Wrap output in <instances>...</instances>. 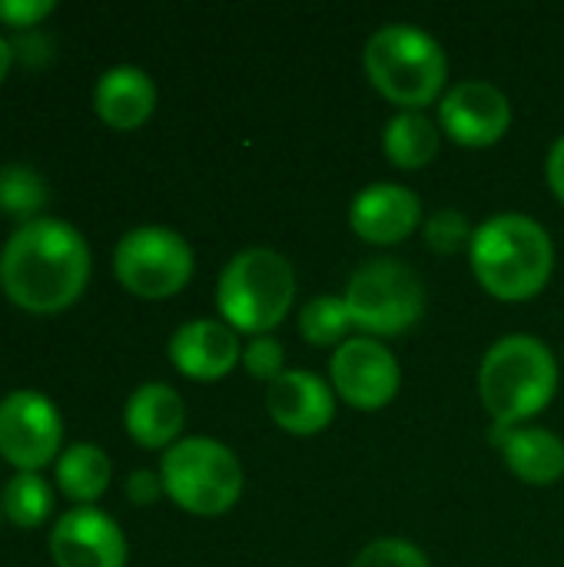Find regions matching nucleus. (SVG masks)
<instances>
[{"label":"nucleus","mask_w":564,"mask_h":567,"mask_svg":"<svg viewBox=\"0 0 564 567\" xmlns=\"http://www.w3.org/2000/svg\"><path fill=\"white\" fill-rule=\"evenodd\" d=\"M352 567H429V558L402 538H379L356 555Z\"/></svg>","instance_id":"393cba45"},{"label":"nucleus","mask_w":564,"mask_h":567,"mask_svg":"<svg viewBox=\"0 0 564 567\" xmlns=\"http://www.w3.org/2000/svg\"><path fill=\"white\" fill-rule=\"evenodd\" d=\"M113 272L140 299H170L193 276V249L176 229L136 226L116 243Z\"/></svg>","instance_id":"6e6552de"},{"label":"nucleus","mask_w":564,"mask_h":567,"mask_svg":"<svg viewBox=\"0 0 564 567\" xmlns=\"http://www.w3.org/2000/svg\"><path fill=\"white\" fill-rule=\"evenodd\" d=\"M163 492L189 515H226L243 495V465L216 439H183L166 449L160 465Z\"/></svg>","instance_id":"423d86ee"},{"label":"nucleus","mask_w":564,"mask_h":567,"mask_svg":"<svg viewBox=\"0 0 564 567\" xmlns=\"http://www.w3.org/2000/svg\"><path fill=\"white\" fill-rule=\"evenodd\" d=\"M366 76L396 106L419 110L429 106L445 80L449 60L439 40L412 23H386L366 40Z\"/></svg>","instance_id":"20e7f679"},{"label":"nucleus","mask_w":564,"mask_h":567,"mask_svg":"<svg viewBox=\"0 0 564 567\" xmlns=\"http://www.w3.org/2000/svg\"><path fill=\"white\" fill-rule=\"evenodd\" d=\"M505 465L525 485H555L564 475V442L548 429H505L492 432Z\"/></svg>","instance_id":"a211bd4d"},{"label":"nucleus","mask_w":564,"mask_h":567,"mask_svg":"<svg viewBox=\"0 0 564 567\" xmlns=\"http://www.w3.org/2000/svg\"><path fill=\"white\" fill-rule=\"evenodd\" d=\"M243 365L253 379L259 382H276L286 369V352H283V342L273 339V336H256L246 349H243Z\"/></svg>","instance_id":"a878e982"},{"label":"nucleus","mask_w":564,"mask_h":567,"mask_svg":"<svg viewBox=\"0 0 564 567\" xmlns=\"http://www.w3.org/2000/svg\"><path fill=\"white\" fill-rule=\"evenodd\" d=\"M382 150H386L392 166H399V169H422L439 153V126L425 113H419V110H402V113H396L386 123Z\"/></svg>","instance_id":"6ab92c4d"},{"label":"nucleus","mask_w":564,"mask_h":567,"mask_svg":"<svg viewBox=\"0 0 564 567\" xmlns=\"http://www.w3.org/2000/svg\"><path fill=\"white\" fill-rule=\"evenodd\" d=\"M63 442V422L57 405L33 389H17L0 399V455L20 468H43Z\"/></svg>","instance_id":"1a4fd4ad"},{"label":"nucleus","mask_w":564,"mask_h":567,"mask_svg":"<svg viewBox=\"0 0 564 567\" xmlns=\"http://www.w3.org/2000/svg\"><path fill=\"white\" fill-rule=\"evenodd\" d=\"M422 223V203L399 183H372L349 206V226L372 246H396Z\"/></svg>","instance_id":"ddd939ff"},{"label":"nucleus","mask_w":564,"mask_h":567,"mask_svg":"<svg viewBox=\"0 0 564 567\" xmlns=\"http://www.w3.org/2000/svg\"><path fill=\"white\" fill-rule=\"evenodd\" d=\"M266 412L269 419L289 432V435H319L329 429L336 415V399L332 389L306 369L283 372L276 382L266 389Z\"/></svg>","instance_id":"4468645a"},{"label":"nucleus","mask_w":564,"mask_h":567,"mask_svg":"<svg viewBox=\"0 0 564 567\" xmlns=\"http://www.w3.org/2000/svg\"><path fill=\"white\" fill-rule=\"evenodd\" d=\"M472 236H475V229L469 226L465 213H459V209H439L422 226L425 246L432 252H439V256H455V252L469 249L472 246Z\"/></svg>","instance_id":"b1692460"},{"label":"nucleus","mask_w":564,"mask_h":567,"mask_svg":"<svg viewBox=\"0 0 564 567\" xmlns=\"http://www.w3.org/2000/svg\"><path fill=\"white\" fill-rule=\"evenodd\" d=\"M329 372L339 399H346L359 412L386 409L402 385V369L396 355L376 339H346L336 349Z\"/></svg>","instance_id":"9d476101"},{"label":"nucleus","mask_w":564,"mask_h":567,"mask_svg":"<svg viewBox=\"0 0 564 567\" xmlns=\"http://www.w3.org/2000/svg\"><path fill=\"white\" fill-rule=\"evenodd\" d=\"M160 495H163V478L153 475V472H146V468H136V472L126 478V498H130L133 505L146 508V505H153Z\"/></svg>","instance_id":"cd10ccee"},{"label":"nucleus","mask_w":564,"mask_h":567,"mask_svg":"<svg viewBox=\"0 0 564 567\" xmlns=\"http://www.w3.org/2000/svg\"><path fill=\"white\" fill-rule=\"evenodd\" d=\"M0 508L17 528H37L53 508V492L37 472H17L3 488Z\"/></svg>","instance_id":"412c9836"},{"label":"nucleus","mask_w":564,"mask_h":567,"mask_svg":"<svg viewBox=\"0 0 564 567\" xmlns=\"http://www.w3.org/2000/svg\"><path fill=\"white\" fill-rule=\"evenodd\" d=\"M0 512H3V508H0Z\"/></svg>","instance_id":"7c9ffc66"},{"label":"nucleus","mask_w":564,"mask_h":567,"mask_svg":"<svg viewBox=\"0 0 564 567\" xmlns=\"http://www.w3.org/2000/svg\"><path fill=\"white\" fill-rule=\"evenodd\" d=\"M126 432L143 449H166L176 442L186 422V405L176 389L163 382H146L126 399L123 412Z\"/></svg>","instance_id":"f3484780"},{"label":"nucleus","mask_w":564,"mask_h":567,"mask_svg":"<svg viewBox=\"0 0 564 567\" xmlns=\"http://www.w3.org/2000/svg\"><path fill=\"white\" fill-rule=\"evenodd\" d=\"M50 555L57 567H123L126 538L106 512L80 505L53 525Z\"/></svg>","instance_id":"f8f14e48"},{"label":"nucleus","mask_w":564,"mask_h":567,"mask_svg":"<svg viewBox=\"0 0 564 567\" xmlns=\"http://www.w3.org/2000/svg\"><path fill=\"white\" fill-rule=\"evenodd\" d=\"M90 279V246L63 219L37 216L20 223L0 252V286L10 302L30 312H57L80 299Z\"/></svg>","instance_id":"f257e3e1"},{"label":"nucleus","mask_w":564,"mask_h":567,"mask_svg":"<svg viewBox=\"0 0 564 567\" xmlns=\"http://www.w3.org/2000/svg\"><path fill=\"white\" fill-rule=\"evenodd\" d=\"M439 123L449 140L469 150L499 143L512 126L509 96L489 80H462L439 103Z\"/></svg>","instance_id":"9b49d317"},{"label":"nucleus","mask_w":564,"mask_h":567,"mask_svg":"<svg viewBox=\"0 0 564 567\" xmlns=\"http://www.w3.org/2000/svg\"><path fill=\"white\" fill-rule=\"evenodd\" d=\"M10 60H13V47L0 37V80H3L7 70H10Z\"/></svg>","instance_id":"c756f323"},{"label":"nucleus","mask_w":564,"mask_h":567,"mask_svg":"<svg viewBox=\"0 0 564 567\" xmlns=\"http://www.w3.org/2000/svg\"><path fill=\"white\" fill-rule=\"evenodd\" d=\"M47 206V183L37 169L23 163L0 166V209L10 216H20L23 223L37 219V213Z\"/></svg>","instance_id":"5701e85b"},{"label":"nucleus","mask_w":564,"mask_h":567,"mask_svg":"<svg viewBox=\"0 0 564 567\" xmlns=\"http://www.w3.org/2000/svg\"><path fill=\"white\" fill-rule=\"evenodd\" d=\"M545 173H548V186H552V193H555V196L564 203V136L562 140H555V146H552V153H548V166H545Z\"/></svg>","instance_id":"c85d7f7f"},{"label":"nucleus","mask_w":564,"mask_h":567,"mask_svg":"<svg viewBox=\"0 0 564 567\" xmlns=\"http://www.w3.org/2000/svg\"><path fill=\"white\" fill-rule=\"evenodd\" d=\"M53 0H0V20L7 27H33L47 13H53Z\"/></svg>","instance_id":"bb28decb"},{"label":"nucleus","mask_w":564,"mask_h":567,"mask_svg":"<svg viewBox=\"0 0 564 567\" xmlns=\"http://www.w3.org/2000/svg\"><path fill=\"white\" fill-rule=\"evenodd\" d=\"M296 272L276 249L236 252L216 282V306L229 329L246 336H269L293 309Z\"/></svg>","instance_id":"39448f33"},{"label":"nucleus","mask_w":564,"mask_h":567,"mask_svg":"<svg viewBox=\"0 0 564 567\" xmlns=\"http://www.w3.org/2000/svg\"><path fill=\"white\" fill-rule=\"evenodd\" d=\"M352 329V316H349V306L346 299H336V296H316L302 306L299 312V336L316 346V349H326V346H342L346 336Z\"/></svg>","instance_id":"4be33fe9"},{"label":"nucleus","mask_w":564,"mask_h":567,"mask_svg":"<svg viewBox=\"0 0 564 567\" xmlns=\"http://www.w3.org/2000/svg\"><path fill=\"white\" fill-rule=\"evenodd\" d=\"M558 389V362L535 336L499 339L479 365V395L495 425L515 429L548 409Z\"/></svg>","instance_id":"7ed1b4c3"},{"label":"nucleus","mask_w":564,"mask_h":567,"mask_svg":"<svg viewBox=\"0 0 564 567\" xmlns=\"http://www.w3.org/2000/svg\"><path fill=\"white\" fill-rule=\"evenodd\" d=\"M110 475H113V465L106 458V452L100 445H90V442H76L70 445L60 462H57V485L66 498L86 505V502H96L106 485H110Z\"/></svg>","instance_id":"aec40b11"},{"label":"nucleus","mask_w":564,"mask_h":567,"mask_svg":"<svg viewBox=\"0 0 564 567\" xmlns=\"http://www.w3.org/2000/svg\"><path fill=\"white\" fill-rule=\"evenodd\" d=\"M239 359H243V349H239L236 329L216 319L183 322L170 339V362L186 379H196V382L226 379Z\"/></svg>","instance_id":"2eb2a0df"},{"label":"nucleus","mask_w":564,"mask_h":567,"mask_svg":"<svg viewBox=\"0 0 564 567\" xmlns=\"http://www.w3.org/2000/svg\"><path fill=\"white\" fill-rule=\"evenodd\" d=\"M479 286L499 302L535 299L555 266V246L542 223L522 213H499L485 219L469 246Z\"/></svg>","instance_id":"f03ea898"},{"label":"nucleus","mask_w":564,"mask_h":567,"mask_svg":"<svg viewBox=\"0 0 564 567\" xmlns=\"http://www.w3.org/2000/svg\"><path fill=\"white\" fill-rule=\"evenodd\" d=\"M93 106L103 123H110L116 130H136L140 123L150 120V113L156 106V86L146 70L120 63V66H110L96 80Z\"/></svg>","instance_id":"dca6fc26"},{"label":"nucleus","mask_w":564,"mask_h":567,"mask_svg":"<svg viewBox=\"0 0 564 567\" xmlns=\"http://www.w3.org/2000/svg\"><path fill=\"white\" fill-rule=\"evenodd\" d=\"M346 306L352 326L389 339L409 332L425 312V286L412 266L402 259H369L362 262L346 286Z\"/></svg>","instance_id":"0eeeda50"}]
</instances>
